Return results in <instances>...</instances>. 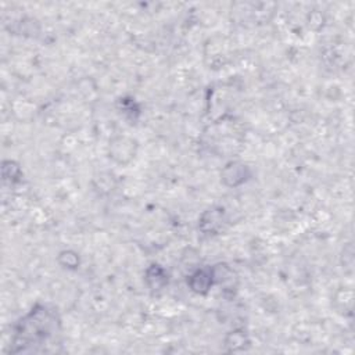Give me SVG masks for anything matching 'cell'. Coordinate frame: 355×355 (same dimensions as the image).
Instances as JSON below:
<instances>
[{
	"mask_svg": "<svg viewBox=\"0 0 355 355\" xmlns=\"http://www.w3.org/2000/svg\"><path fill=\"white\" fill-rule=\"evenodd\" d=\"M58 319L53 312H50L46 306L35 308L25 318L21 319L15 344H39L40 341L50 340L54 334H57Z\"/></svg>",
	"mask_w": 355,
	"mask_h": 355,
	"instance_id": "6da1fadb",
	"label": "cell"
}]
</instances>
